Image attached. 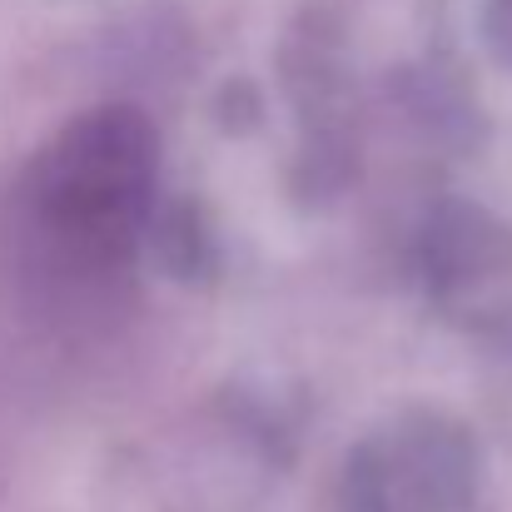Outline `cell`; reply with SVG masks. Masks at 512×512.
<instances>
[{"instance_id":"6da1fadb","label":"cell","mask_w":512,"mask_h":512,"mask_svg":"<svg viewBox=\"0 0 512 512\" xmlns=\"http://www.w3.org/2000/svg\"><path fill=\"white\" fill-rule=\"evenodd\" d=\"M155 160V130L130 105L70 120L25 179L35 239L70 269H115L150 224Z\"/></svg>"},{"instance_id":"7a4b0ae2","label":"cell","mask_w":512,"mask_h":512,"mask_svg":"<svg viewBox=\"0 0 512 512\" xmlns=\"http://www.w3.org/2000/svg\"><path fill=\"white\" fill-rule=\"evenodd\" d=\"M363 473L378 503L448 508L473 483V443L453 418L403 413L363 448Z\"/></svg>"},{"instance_id":"3957f363","label":"cell","mask_w":512,"mask_h":512,"mask_svg":"<svg viewBox=\"0 0 512 512\" xmlns=\"http://www.w3.org/2000/svg\"><path fill=\"white\" fill-rule=\"evenodd\" d=\"M483 30H488V45L498 50V60L512 70V0H488Z\"/></svg>"}]
</instances>
